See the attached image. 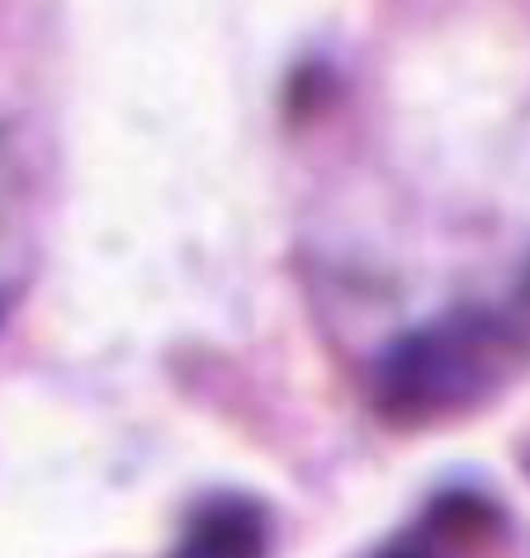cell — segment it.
Wrapping results in <instances>:
<instances>
[{
  "instance_id": "obj_1",
  "label": "cell",
  "mask_w": 530,
  "mask_h": 558,
  "mask_svg": "<svg viewBox=\"0 0 530 558\" xmlns=\"http://www.w3.org/2000/svg\"><path fill=\"white\" fill-rule=\"evenodd\" d=\"M511 355V331L487 313H455L431 327L408 331L394 341L374 365L370 398L384 422L394 426H426L441 422L502 374Z\"/></svg>"
},
{
  "instance_id": "obj_5",
  "label": "cell",
  "mask_w": 530,
  "mask_h": 558,
  "mask_svg": "<svg viewBox=\"0 0 530 558\" xmlns=\"http://www.w3.org/2000/svg\"><path fill=\"white\" fill-rule=\"evenodd\" d=\"M521 303L530 308V270H526V279H521Z\"/></svg>"
},
{
  "instance_id": "obj_3",
  "label": "cell",
  "mask_w": 530,
  "mask_h": 558,
  "mask_svg": "<svg viewBox=\"0 0 530 558\" xmlns=\"http://www.w3.org/2000/svg\"><path fill=\"white\" fill-rule=\"evenodd\" d=\"M431 525L445 530V535H479V530L493 525V511L479 497H445L431 511Z\"/></svg>"
},
{
  "instance_id": "obj_2",
  "label": "cell",
  "mask_w": 530,
  "mask_h": 558,
  "mask_svg": "<svg viewBox=\"0 0 530 558\" xmlns=\"http://www.w3.org/2000/svg\"><path fill=\"white\" fill-rule=\"evenodd\" d=\"M270 521L251 497H208L180 530L171 558H265Z\"/></svg>"
},
{
  "instance_id": "obj_4",
  "label": "cell",
  "mask_w": 530,
  "mask_h": 558,
  "mask_svg": "<svg viewBox=\"0 0 530 558\" xmlns=\"http://www.w3.org/2000/svg\"><path fill=\"white\" fill-rule=\"evenodd\" d=\"M380 558H426L422 549H412V544H394V549H384Z\"/></svg>"
}]
</instances>
